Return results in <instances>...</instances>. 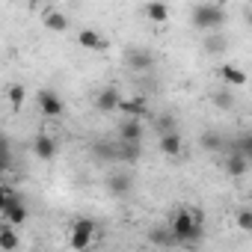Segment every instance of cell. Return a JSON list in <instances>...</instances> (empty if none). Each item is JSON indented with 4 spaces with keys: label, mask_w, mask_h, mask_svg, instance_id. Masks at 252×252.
<instances>
[{
    "label": "cell",
    "mask_w": 252,
    "mask_h": 252,
    "mask_svg": "<svg viewBox=\"0 0 252 252\" xmlns=\"http://www.w3.org/2000/svg\"><path fill=\"white\" fill-rule=\"evenodd\" d=\"M152 240L155 243H172V234L169 231H152Z\"/></svg>",
    "instance_id": "484cf974"
},
{
    "label": "cell",
    "mask_w": 252,
    "mask_h": 252,
    "mask_svg": "<svg viewBox=\"0 0 252 252\" xmlns=\"http://www.w3.org/2000/svg\"><path fill=\"white\" fill-rule=\"evenodd\" d=\"M0 166H9V146H6V140H0Z\"/></svg>",
    "instance_id": "cb8c5ba5"
},
{
    "label": "cell",
    "mask_w": 252,
    "mask_h": 252,
    "mask_svg": "<svg viewBox=\"0 0 252 252\" xmlns=\"http://www.w3.org/2000/svg\"><path fill=\"white\" fill-rule=\"evenodd\" d=\"M222 39H205V51H220Z\"/></svg>",
    "instance_id": "4316f807"
},
{
    "label": "cell",
    "mask_w": 252,
    "mask_h": 252,
    "mask_svg": "<svg viewBox=\"0 0 252 252\" xmlns=\"http://www.w3.org/2000/svg\"><path fill=\"white\" fill-rule=\"evenodd\" d=\"M9 199H12V193H9V187H3L0 184V214L6 211V205H9Z\"/></svg>",
    "instance_id": "603a6c76"
},
{
    "label": "cell",
    "mask_w": 252,
    "mask_h": 252,
    "mask_svg": "<svg viewBox=\"0 0 252 252\" xmlns=\"http://www.w3.org/2000/svg\"><path fill=\"white\" fill-rule=\"evenodd\" d=\"M119 101H122V92L116 86H104L98 95H95V107L101 113H116L119 110Z\"/></svg>",
    "instance_id": "9c48e42d"
},
{
    "label": "cell",
    "mask_w": 252,
    "mask_h": 252,
    "mask_svg": "<svg viewBox=\"0 0 252 252\" xmlns=\"http://www.w3.org/2000/svg\"><path fill=\"white\" fill-rule=\"evenodd\" d=\"M237 225H240V231H246V234L252 231V211H249V208H240V211H237Z\"/></svg>",
    "instance_id": "44dd1931"
},
{
    "label": "cell",
    "mask_w": 252,
    "mask_h": 252,
    "mask_svg": "<svg viewBox=\"0 0 252 252\" xmlns=\"http://www.w3.org/2000/svg\"><path fill=\"white\" fill-rule=\"evenodd\" d=\"M42 24H45L51 33H65V30H68V15L60 12V9H48L45 18H42Z\"/></svg>",
    "instance_id": "5bb4252c"
},
{
    "label": "cell",
    "mask_w": 252,
    "mask_h": 252,
    "mask_svg": "<svg viewBox=\"0 0 252 252\" xmlns=\"http://www.w3.org/2000/svg\"><path fill=\"white\" fill-rule=\"evenodd\" d=\"M202 146L211 149V152H217V149H220V137H217V134H205V137H202Z\"/></svg>",
    "instance_id": "7402d4cb"
},
{
    "label": "cell",
    "mask_w": 252,
    "mask_h": 252,
    "mask_svg": "<svg viewBox=\"0 0 252 252\" xmlns=\"http://www.w3.org/2000/svg\"><path fill=\"white\" fill-rule=\"evenodd\" d=\"M119 143L122 146H140L143 143V122L140 119H122V125H119Z\"/></svg>",
    "instance_id": "5b68a950"
},
{
    "label": "cell",
    "mask_w": 252,
    "mask_h": 252,
    "mask_svg": "<svg viewBox=\"0 0 252 252\" xmlns=\"http://www.w3.org/2000/svg\"><path fill=\"white\" fill-rule=\"evenodd\" d=\"M6 101H9V107H12V110H21V107H24V101H27V89H24L21 83L9 86V89H6Z\"/></svg>",
    "instance_id": "ffe728a7"
},
{
    "label": "cell",
    "mask_w": 252,
    "mask_h": 252,
    "mask_svg": "<svg viewBox=\"0 0 252 252\" xmlns=\"http://www.w3.org/2000/svg\"><path fill=\"white\" fill-rule=\"evenodd\" d=\"M190 21L196 30L211 33V30H220L225 24V9H222V3H199L190 9Z\"/></svg>",
    "instance_id": "7a4b0ae2"
},
{
    "label": "cell",
    "mask_w": 252,
    "mask_h": 252,
    "mask_svg": "<svg viewBox=\"0 0 252 252\" xmlns=\"http://www.w3.org/2000/svg\"><path fill=\"white\" fill-rule=\"evenodd\" d=\"M36 98H39V110H42L45 119H60L65 113V104H63V98L54 89H39Z\"/></svg>",
    "instance_id": "277c9868"
},
{
    "label": "cell",
    "mask_w": 252,
    "mask_h": 252,
    "mask_svg": "<svg viewBox=\"0 0 252 252\" xmlns=\"http://www.w3.org/2000/svg\"><path fill=\"white\" fill-rule=\"evenodd\" d=\"M169 234H172V240H178V243H193V240H199V234H202V220H199V214L190 211V208L175 211L172 225H169Z\"/></svg>",
    "instance_id": "6da1fadb"
},
{
    "label": "cell",
    "mask_w": 252,
    "mask_h": 252,
    "mask_svg": "<svg viewBox=\"0 0 252 252\" xmlns=\"http://www.w3.org/2000/svg\"><path fill=\"white\" fill-rule=\"evenodd\" d=\"M95 234H98V228H95L92 220H86V217L83 220H74L71 228H68V246L74 252H86L95 243Z\"/></svg>",
    "instance_id": "3957f363"
},
{
    "label": "cell",
    "mask_w": 252,
    "mask_h": 252,
    "mask_svg": "<svg viewBox=\"0 0 252 252\" xmlns=\"http://www.w3.org/2000/svg\"><path fill=\"white\" fill-rule=\"evenodd\" d=\"M107 190H110V196L122 199V196H128V193L134 190V178H131L128 172H113V175L107 178Z\"/></svg>",
    "instance_id": "ba28073f"
},
{
    "label": "cell",
    "mask_w": 252,
    "mask_h": 252,
    "mask_svg": "<svg viewBox=\"0 0 252 252\" xmlns=\"http://www.w3.org/2000/svg\"><path fill=\"white\" fill-rule=\"evenodd\" d=\"M158 149H160L166 158H178V155H181V149H184V143H181V134H178V131L160 134V140H158Z\"/></svg>",
    "instance_id": "30bf717a"
},
{
    "label": "cell",
    "mask_w": 252,
    "mask_h": 252,
    "mask_svg": "<svg viewBox=\"0 0 252 252\" xmlns=\"http://www.w3.org/2000/svg\"><path fill=\"white\" fill-rule=\"evenodd\" d=\"M33 155H36L39 160H54V158H57V143H54L48 134H39V137L33 140Z\"/></svg>",
    "instance_id": "8fae6325"
},
{
    "label": "cell",
    "mask_w": 252,
    "mask_h": 252,
    "mask_svg": "<svg viewBox=\"0 0 252 252\" xmlns=\"http://www.w3.org/2000/svg\"><path fill=\"white\" fill-rule=\"evenodd\" d=\"M225 172H228L231 178H243V175L249 172V158L240 155V152H231L228 160H225Z\"/></svg>",
    "instance_id": "7c38bea8"
},
{
    "label": "cell",
    "mask_w": 252,
    "mask_h": 252,
    "mask_svg": "<svg viewBox=\"0 0 252 252\" xmlns=\"http://www.w3.org/2000/svg\"><path fill=\"white\" fill-rule=\"evenodd\" d=\"M92 152H95V158L119 160V143H104V140H98V143H92Z\"/></svg>",
    "instance_id": "d6986e66"
},
{
    "label": "cell",
    "mask_w": 252,
    "mask_h": 252,
    "mask_svg": "<svg viewBox=\"0 0 252 252\" xmlns=\"http://www.w3.org/2000/svg\"><path fill=\"white\" fill-rule=\"evenodd\" d=\"M0 172H3V166H0Z\"/></svg>",
    "instance_id": "83f0119b"
},
{
    "label": "cell",
    "mask_w": 252,
    "mask_h": 252,
    "mask_svg": "<svg viewBox=\"0 0 252 252\" xmlns=\"http://www.w3.org/2000/svg\"><path fill=\"white\" fill-rule=\"evenodd\" d=\"M220 77H222L228 86H246V71H240L237 65H222V68H220Z\"/></svg>",
    "instance_id": "e0dca14e"
},
{
    "label": "cell",
    "mask_w": 252,
    "mask_h": 252,
    "mask_svg": "<svg viewBox=\"0 0 252 252\" xmlns=\"http://www.w3.org/2000/svg\"><path fill=\"white\" fill-rule=\"evenodd\" d=\"M18 243H21V237H18L15 228H9V225L0 228V249H3V252H15Z\"/></svg>",
    "instance_id": "ac0fdd59"
},
{
    "label": "cell",
    "mask_w": 252,
    "mask_h": 252,
    "mask_svg": "<svg viewBox=\"0 0 252 252\" xmlns=\"http://www.w3.org/2000/svg\"><path fill=\"white\" fill-rule=\"evenodd\" d=\"M143 15H146L152 24H166V21H169V6H166V3H146V6H143Z\"/></svg>",
    "instance_id": "2e32d148"
},
{
    "label": "cell",
    "mask_w": 252,
    "mask_h": 252,
    "mask_svg": "<svg viewBox=\"0 0 252 252\" xmlns=\"http://www.w3.org/2000/svg\"><path fill=\"white\" fill-rule=\"evenodd\" d=\"M125 60H128V65H134L137 71H149V68L155 65V57H152L149 51H143V48L128 51V54H125Z\"/></svg>",
    "instance_id": "4fadbf2b"
},
{
    "label": "cell",
    "mask_w": 252,
    "mask_h": 252,
    "mask_svg": "<svg viewBox=\"0 0 252 252\" xmlns=\"http://www.w3.org/2000/svg\"><path fill=\"white\" fill-rule=\"evenodd\" d=\"M220 107H231L234 104V98H231V92H217V98H214Z\"/></svg>",
    "instance_id": "d4e9b609"
},
{
    "label": "cell",
    "mask_w": 252,
    "mask_h": 252,
    "mask_svg": "<svg viewBox=\"0 0 252 252\" xmlns=\"http://www.w3.org/2000/svg\"><path fill=\"white\" fill-rule=\"evenodd\" d=\"M27 214H30V211H27V205H24L21 199H15V196H12V199H9V205H6V211H3V220H6V225H9V228H18V225H24V222H27Z\"/></svg>",
    "instance_id": "52a82bcc"
},
{
    "label": "cell",
    "mask_w": 252,
    "mask_h": 252,
    "mask_svg": "<svg viewBox=\"0 0 252 252\" xmlns=\"http://www.w3.org/2000/svg\"><path fill=\"white\" fill-rule=\"evenodd\" d=\"M119 113H125V119H140V122H143V116L149 113V98H146V95H134V98H125V95H122Z\"/></svg>",
    "instance_id": "8992f818"
},
{
    "label": "cell",
    "mask_w": 252,
    "mask_h": 252,
    "mask_svg": "<svg viewBox=\"0 0 252 252\" xmlns=\"http://www.w3.org/2000/svg\"><path fill=\"white\" fill-rule=\"evenodd\" d=\"M77 42H80L86 51H104V48H107L104 36H101V33H95V30H89V27H83V30L77 33Z\"/></svg>",
    "instance_id": "9a60e30c"
}]
</instances>
